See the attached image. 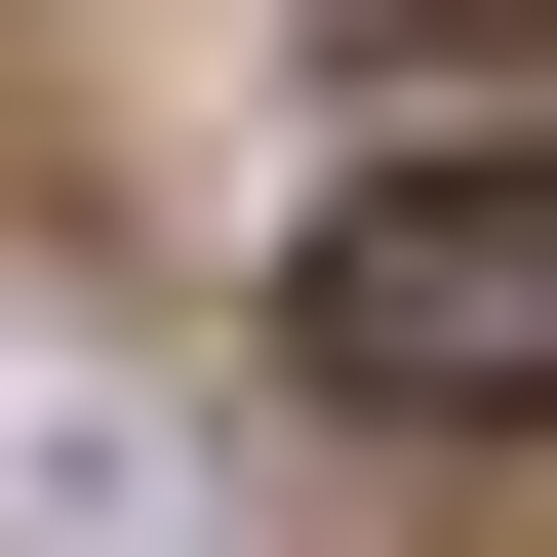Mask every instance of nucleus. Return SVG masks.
<instances>
[{"mask_svg": "<svg viewBox=\"0 0 557 557\" xmlns=\"http://www.w3.org/2000/svg\"><path fill=\"white\" fill-rule=\"evenodd\" d=\"M278 359L398 398V438H557V160H359L319 278H278Z\"/></svg>", "mask_w": 557, "mask_h": 557, "instance_id": "nucleus-1", "label": "nucleus"}, {"mask_svg": "<svg viewBox=\"0 0 557 557\" xmlns=\"http://www.w3.org/2000/svg\"><path fill=\"white\" fill-rule=\"evenodd\" d=\"M0 557H239V478H199V398L120 359L81 278H0Z\"/></svg>", "mask_w": 557, "mask_h": 557, "instance_id": "nucleus-2", "label": "nucleus"}, {"mask_svg": "<svg viewBox=\"0 0 557 557\" xmlns=\"http://www.w3.org/2000/svg\"><path fill=\"white\" fill-rule=\"evenodd\" d=\"M359 40H518V0H359Z\"/></svg>", "mask_w": 557, "mask_h": 557, "instance_id": "nucleus-3", "label": "nucleus"}]
</instances>
